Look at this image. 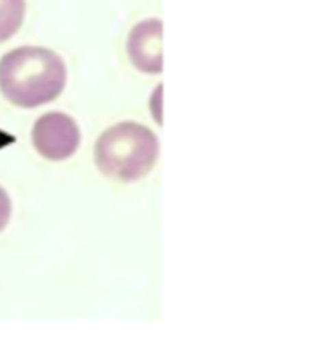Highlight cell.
<instances>
[{
    "mask_svg": "<svg viewBox=\"0 0 320 353\" xmlns=\"http://www.w3.org/2000/svg\"><path fill=\"white\" fill-rule=\"evenodd\" d=\"M66 82L64 61L50 49L24 45L0 60V93L16 106L46 105L63 93Z\"/></svg>",
    "mask_w": 320,
    "mask_h": 353,
    "instance_id": "obj_1",
    "label": "cell"
},
{
    "mask_svg": "<svg viewBox=\"0 0 320 353\" xmlns=\"http://www.w3.org/2000/svg\"><path fill=\"white\" fill-rule=\"evenodd\" d=\"M94 158L95 166L108 179L141 180L155 166L158 139L141 124H116L100 135L94 147Z\"/></svg>",
    "mask_w": 320,
    "mask_h": 353,
    "instance_id": "obj_2",
    "label": "cell"
},
{
    "mask_svg": "<svg viewBox=\"0 0 320 353\" xmlns=\"http://www.w3.org/2000/svg\"><path fill=\"white\" fill-rule=\"evenodd\" d=\"M80 128L64 113H47L35 122L32 141L36 152L49 161H63L71 158L80 146Z\"/></svg>",
    "mask_w": 320,
    "mask_h": 353,
    "instance_id": "obj_3",
    "label": "cell"
},
{
    "mask_svg": "<svg viewBox=\"0 0 320 353\" xmlns=\"http://www.w3.org/2000/svg\"><path fill=\"white\" fill-rule=\"evenodd\" d=\"M128 56L133 66L145 73L162 72V22L147 19L139 22L128 36Z\"/></svg>",
    "mask_w": 320,
    "mask_h": 353,
    "instance_id": "obj_4",
    "label": "cell"
},
{
    "mask_svg": "<svg viewBox=\"0 0 320 353\" xmlns=\"http://www.w3.org/2000/svg\"><path fill=\"white\" fill-rule=\"evenodd\" d=\"M25 16V0H0V43L19 30Z\"/></svg>",
    "mask_w": 320,
    "mask_h": 353,
    "instance_id": "obj_5",
    "label": "cell"
},
{
    "mask_svg": "<svg viewBox=\"0 0 320 353\" xmlns=\"http://www.w3.org/2000/svg\"><path fill=\"white\" fill-rule=\"evenodd\" d=\"M11 218V198L8 192L0 186V231L5 230Z\"/></svg>",
    "mask_w": 320,
    "mask_h": 353,
    "instance_id": "obj_6",
    "label": "cell"
}]
</instances>
